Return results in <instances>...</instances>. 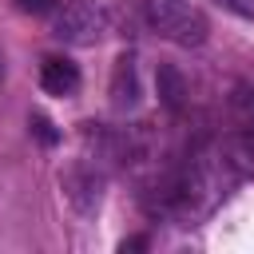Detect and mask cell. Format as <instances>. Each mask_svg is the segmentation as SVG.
<instances>
[{
    "instance_id": "277c9868",
    "label": "cell",
    "mask_w": 254,
    "mask_h": 254,
    "mask_svg": "<svg viewBox=\"0 0 254 254\" xmlns=\"http://www.w3.org/2000/svg\"><path fill=\"white\" fill-rule=\"evenodd\" d=\"M40 87L48 95H75L79 87V67L71 60H60V56H48L44 67H40Z\"/></svg>"
},
{
    "instance_id": "8992f818",
    "label": "cell",
    "mask_w": 254,
    "mask_h": 254,
    "mask_svg": "<svg viewBox=\"0 0 254 254\" xmlns=\"http://www.w3.org/2000/svg\"><path fill=\"white\" fill-rule=\"evenodd\" d=\"M155 87H159V99H163L167 111H183V103H187V79H183V71L175 64H159Z\"/></svg>"
},
{
    "instance_id": "3957f363",
    "label": "cell",
    "mask_w": 254,
    "mask_h": 254,
    "mask_svg": "<svg viewBox=\"0 0 254 254\" xmlns=\"http://www.w3.org/2000/svg\"><path fill=\"white\" fill-rule=\"evenodd\" d=\"M60 187H64V198L71 202V210H79V214H95L103 202V171H95L91 163H71L60 175Z\"/></svg>"
},
{
    "instance_id": "30bf717a",
    "label": "cell",
    "mask_w": 254,
    "mask_h": 254,
    "mask_svg": "<svg viewBox=\"0 0 254 254\" xmlns=\"http://www.w3.org/2000/svg\"><path fill=\"white\" fill-rule=\"evenodd\" d=\"M214 4L234 12V16H242V20H254V0H214Z\"/></svg>"
},
{
    "instance_id": "7a4b0ae2",
    "label": "cell",
    "mask_w": 254,
    "mask_h": 254,
    "mask_svg": "<svg viewBox=\"0 0 254 254\" xmlns=\"http://www.w3.org/2000/svg\"><path fill=\"white\" fill-rule=\"evenodd\" d=\"M107 28V16L91 4V0H71L56 12V40L64 44H95Z\"/></svg>"
},
{
    "instance_id": "4fadbf2b",
    "label": "cell",
    "mask_w": 254,
    "mask_h": 254,
    "mask_svg": "<svg viewBox=\"0 0 254 254\" xmlns=\"http://www.w3.org/2000/svg\"><path fill=\"white\" fill-rule=\"evenodd\" d=\"M0 79H4V56H0Z\"/></svg>"
},
{
    "instance_id": "52a82bcc",
    "label": "cell",
    "mask_w": 254,
    "mask_h": 254,
    "mask_svg": "<svg viewBox=\"0 0 254 254\" xmlns=\"http://www.w3.org/2000/svg\"><path fill=\"white\" fill-rule=\"evenodd\" d=\"M222 155H226V163H230L238 175H250V179H254V131L230 135V139L222 143Z\"/></svg>"
},
{
    "instance_id": "7c38bea8",
    "label": "cell",
    "mask_w": 254,
    "mask_h": 254,
    "mask_svg": "<svg viewBox=\"0 0 254 254\" xmlns=\"http://www.w3.org/2000/svg\"><path fill=\"white\" fill-rule=\"evenodd\" d=\"M127 250H147V238H143V234L127 238V242H123V254H127Z\"/></svg>"
},
{
    "instance_id": "6da1fadb",
    "label": "cell",
    "mask_w": 254,
    "mask_h": 254,
    "mask_svg": "<svg viewBox=\"0 0 254 254\" xmlns=\"http://www.w3.org/2000/svg\"><path fill=\"white\" fill-rule=\"evenodd\" d=\"M147 20L183 48H198L206 40V20L187 0H147Z\"/></svg>"
},
{
    "instance_id": "9c48e42d",
    "label": "cell",
    "mask_w": 254,
    "mask_h": 254,
    "mask_svg": "<svg viewBox=\"0 0 254 254\" xmlns=\"http://www.w3.org/2000/svg\"><path fill=\"white\" fill-rule=\"evenodd\" d=\"M32 131H36V139H40L44 147H52V143L60 139V131L52 127V119H48V115H32Z\"/></svg>"
},
{
    "instance_id": "8fae6325",
    "label": "cell",
    "mask_w": 254,
    "mask_h": 254,
    "mask_svg": "<svg viewBox=\"0 0 254 254\" xmlns=\"http://www.w3.org/2000/svg\"><path fill=\"white\" fill-rule=\"evenodd\" d=\"M16 8L28 12V16H48L56 8V0H16Z\"/></svg>"
},
{
    "instance_id": "ba28073f",
    "label": "cell",
    "mask_w": 254,
    "mask_h": 254,
    "mask_svg": "<svg viewBox=\"0 0 254 254\" xmlns=\"http://www.w3.org/2000/svg\"><path fill=\"white\" fill-rule=\"evenodd\" d=\"M230 111H234V119H238V127H246V131H254V87H246V83H238V87H234V95H230Z\"/></svg>"
},
{
    "instance_id": "5b68a950",
    "label": "cell",
    "mask_w": 254,
    "mask_h": 254,
    "mask_svg": "<svg viewBox=\"0 0 254 254\" xmlns=\"http://www.w3.org/2000/svg\"><path fill=\"white\" fill-rule=\"evenodd\" d=\"M111 103H115L119 111L139 103V79H135V60H131V56H119V60H115V75H111Z\"/></svg>"
}]
</instances>
